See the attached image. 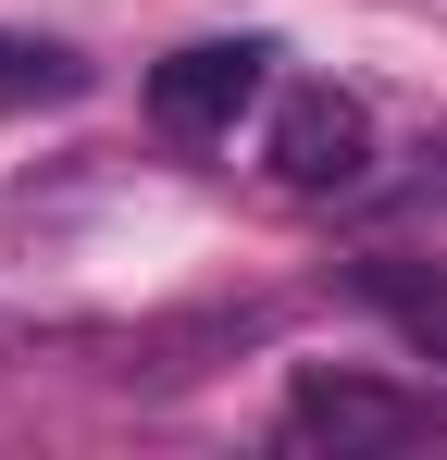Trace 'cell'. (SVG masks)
I'll return each mask as SVG.
<instances>
[{"label":"cell","instance_id":"cell-1","mask_svg":"<svg viewBox=\"0 0 447 460\" xmlns=\"http://www.w3.org/2000/svg\"><path fill=\"white\" fill-rule=\"evenodd\" d=\"M286 436L298 448H423L435 436V398H410V385H372V374H298L286 385Z\"/></svg>","mask_w":447,"mask_h":460},{"label":"cell","instance_id":"cell-2","mask_svg":"<svg viewBox=\"0 0 447 460\" xmlns=\"http://www.w3.org/2000/svg\"><path fill=\"white\" fill-rule=\"evenodd\" d=\"M274 174H286L298 199L361 187L372 174V112L348 100V87H286V112H274Z\"/></svg>","mask_w":447,"mask_h":460},{"label":"cell","instance_id":"cell-3","mask_svg":"<svg viewBox=\"0 0 447 460\" xmlns=\"http://www.w3.org/2000/svg\"><path fill=\"white\" fill-rule=\"evenodd\" d=\"M261 75H274L261 38H199V50H174V63L149 75V112H162L174 137H224V125L261 100Z\"/></svg>","mask_w":447,"mask_h":460},{"label":"cell","instance_id":"cell-4","mask_svg":"<svg viewBox=\"0 0 447 460\" xmlns=\"http://www.w3.org/2000/svg\"><path fill=\"white\" fill-rule=\"evenodd\" d=\"M74 87H87V63H74L63 38H0V112H50Z\"/></svg>","mask_w":447,"mask_h":460},{"label":"cell","instance_id":"cell-5","mask_svg":"<svg viewBox=\"0 0 447 460\" xmlns=\"http://www.w3.org/2000/svg\"><path fill=\"white\" fill-rule=\"evenodd\" d=\"M372 299L398 311V323H410L423 349H435V336H447V287H423V274H398V261H372Z\"/></svg>","mask_w":447,"mask_h":460}]
</instances>
